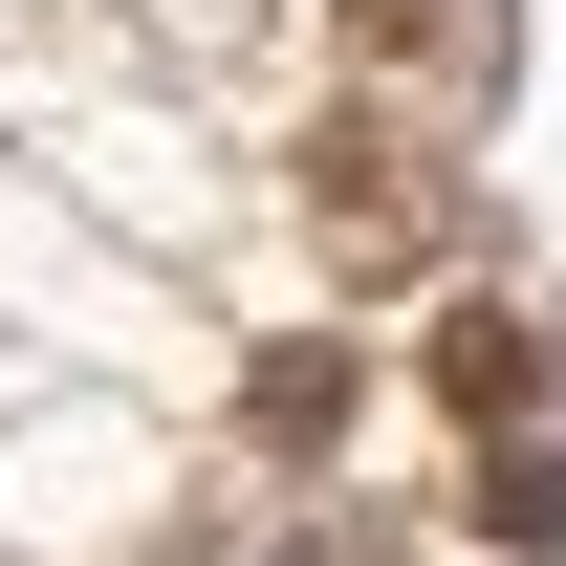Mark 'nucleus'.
I'll return each instance as SVG.
<instances>
[{
    "label": "nucleus",
    "mask_w": 566,
    "mask_h": 566,
    "mask_svg": "<svg viewBox=\"0 0 566 566\" xmlns=\"http://www.w3.org/2000/svg\"><path fill=\"white\" fill-rule=\"evenodd\" d=\"M262 566H370V545H349V523H305V545H262Z\"/></svg>",
    "instance_id": "obj_6"
},
{
    "label": "nucleus",
    "mask_w": 566,
    "mask_h": 566,
    "mask_svg": "<svg viewBox=\"0 0 566 566\" xmlns=\"http://www.w3.org/2000/svg\"><path fill=\"white\" fill-rule=\"evenodd\" d=\"M480 523H501V545H566V458H523V436H480Z\"/></svg>",
    "instance_id": "obj_5"
},
{
    "label": "nucleus",
    "mask_w": 566,
    "mask_h": 566,
    "mask_svg": "<svg viewBox=\"0 0 566 566\" xmlns=\"http://www.w3.org/2000/svg\"><path fill=\"white\" fill-rule=\"evenodd\" d=\"M240 415H262V436H349V349H262Z\"/></svg>",
    "instance_id": "obj_4"
},
{
    "label": "nucleus",
    "mask_w": 566,
    "mask_h": 566,
    "mask_svg": "<svg viewBox=\"0 0 566 566\" xmlns=\"http://www.w3.org/2000/svg\"><path fill=\"white\" fill-rule=\"evenodd\" d=\"M545 370H566V349L523 327V305H458V327H436V392H458L480 436H501V415H545Z\"/></svg>",
    "instance_id": "obj_2"
},
{
    "label": "nucleus",
    "mask_w": 566,
    "mask_h": 566,
    "mask_svg": "<svg viewBox=\"0 0 566 566\" xmlns=\"http://www.w3.org/2000/svg\"><path fill=\"white\" fill-rule=\"evenodd\" d=\"M305 197H327V218H349V240H370V262H415V240H436V218H458V197H436V175H415V153H392V132H327V153H305Z\"/></svg>",
    "instance_id": "obj_1"
},
{
    "label": "nucleus",
    "mask_w": 566,
    "mask_h": 566,
    "mask_svg": "<svg viewBox=\"0 0 566 566\" xmlns=\"http://www.w3.org/2000/svg\"><path fill=\"white\" fill-rule=\"evenodd\" d=\"M392 66H501V0H349Z\"/></svg>",
    "instance_id": "obj_3"
}]
</instances>
